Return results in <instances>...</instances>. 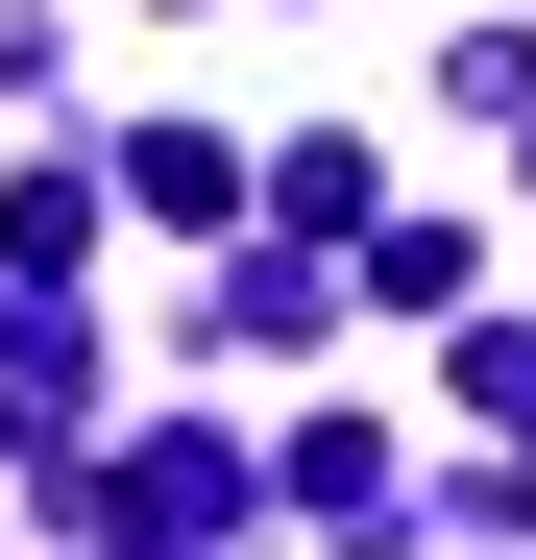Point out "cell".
Listing matches in <instances>:
<instances>
[{"mask_svg":"<svg viewBox=\"0 0 536 560\" xmlns=\"http://www.w3.org/2000/svg\"><path fill=\"white\" fill-rule=\"evenodd\" d=\"M244 196H268V220H366V147H341V122H293V147L244 171Z\"/></svg>","mask_w":536,"mask_h":560,"instance_id":"3957f363","label":"cell"},{"mask_svg":"<svg viewBox=\"0 0 536 560\" xmlns=\"http://www.w3.org/2000/svg\"><path fill=\"white\" fill-rule=\"evenodd\" d=\"M73 244H98V171H73V147H49V171H25V196H0V268H25V293H73Z\"/></svg>","mask_w":536,"mask_h":560,"instance_id":"6da1fadb","label":"cell"},{"mask_svg":"<svg viewBox=\"0 0 536 560\" xmlns=\"http://www.w3.org/2000/svg\"><path fill=\"white\" fill-rule=\"evenodd\" d=\"M123 196H147V220H244V147H220V122H147Z\"/></svg>","mask_w":536,"mask_h":560,"instance_id":"7a4b0ae2","label":"cell"}]
</instances>
